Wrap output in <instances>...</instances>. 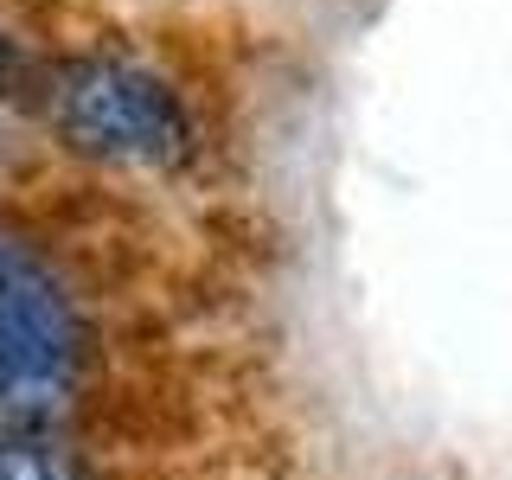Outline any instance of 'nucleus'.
I'll list each match as a JSON object with an SVG mask.
<instances>
[{
	"instance_id": "obj_2",
	"label": "nucleus",
	"mask_w": 512,
	"mask_h": 480,
	"mask_svg": "<svg viewBox=\"0 0 512 480\" xmlns=\"http://www.w3.org/2000/svg\"><path fill=\"white\" fill-rule=\"evenodd\" d=\"M77 352L58 282L32 256L0 244V391H52Z\"/></svg>"
},
{
	"instance_id": "obj_1",
	"label": "nucleus",
	"mask_w": 512,
	"mask_h": 480,
	"mask_svg": "<svg viewBox=\"0 0 512 480\" xmlns=\"http://www.w3.org/2000/svg\"><path fill=\"white\" fill-rule=\"evenodd\" d=\"M52 122L71 148L122 167H167L192 148L186 103L173 96L167 77L128 58H71L52 77Z\"/></svg>"
},
{
	"instance_id": "obj_4",
	"label": "nucleus",
	"mask_w": 512,
	"mask_h": 480,
	"mask_svg": "<svg viewBox=\"0 0 512 480\" xmlns=\"http://www.w3.org/2000/svg\"><path fill=\"white\" fill-rule=\"evenodd\" d=\"M13 71H20V45L0 32V77H13Z\"/></svg>"
},
{
	"instance_id": "obj_3",
	"label": "nucleus",
	"mask_w": 512,
	"mask_h": 480,
	"mask_svg": "<svg viewBox=\"0 0 512 480\" xmlns=\"http://www.w3.org/2000/svg\"><path fill=\"white\" fill-rule=\"evenodd\" d=\"M0 480H90V474L77 468L71 455L45 448V442H13V436H0Z\"/></svg>"
}]
</instances>
